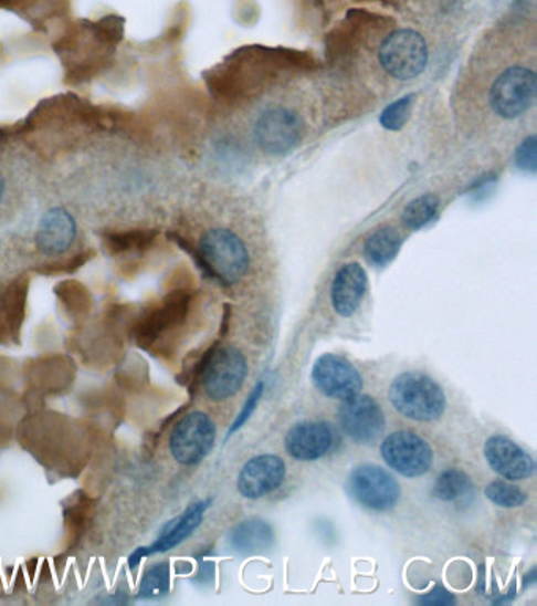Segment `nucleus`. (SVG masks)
<instances>
[{"label": "nucleus", "instance_id": "nucleus-17", "mask_svg": "<svg viewBox=\"0 0 537 606\" xmlns=\"http://www.w3.org/2000/svg\"><path fill=\"white\" fill-rule=\"evenodd\" d=\"M369 290L368 273L359 262L340 265L333 279L329 299L337 316L351 317L358 312Z\"/></svg>", "mask_w": 537, "mask_h": 606}, {"label": "nucleus", "instance_id": "nucleus-9", "mask_svg": "<svg viewBox=\"0 0 537 606\" xmlns=\"http://www.w3.org/2000/svg\"><path fill=\"white\" fill-rule=\"evenodd\" d=\"M305 136V122L296 111L274 106L265 109L254 125V142L272 157H283L298 147Z\"/></svg>", "mask_w": 537, "mask_h": 606}, {"label": "nucleus", "instance_id": "nucleus-13", "mask_svg": "<svg viewBox=\"0 0 537 606\" xmlns=\"http://www.w3.org/2000/svg\"><path fill=\"white\" fill-rule=\"evenodd\" d=\"M285 479H287V464L280 454H255L243 464L236 479V490L244 499L257 501L280 490Z\"/></svg>", "mask_w": 537, "mask_h": 606}, {"label": "nucleus", "instance_id": "nucleus-14", "mask_svg": "<svg viewBox=\"0 0 537 606\" xmlns=\"http://www.w3.org/2000/svg\"><path fill=\"white\" fill-rule=\"evenodd\" d=\"M337 446V433L325 420H303L291 427L284 438V449L296 461L322 460Z\"/></svg>", "mask_w": 537, "mask_h": 606}, {"label": "nucleus", "instance_id": "nucleus-5", "mask_svg": "<svg viewBox=\"0 0 537 606\" xmlns=\"http://www.w3.org/2000/svg\"><path fill=\"white\" fill-rule=\"evenodd\" d=\"M537 76L535 69L525 65L507 66L492 83L488 105L496 116L514 121L535 106Z\"/></svg>", "mask_w": 537, "mask_h": 606}, {"label": "nucleus", "instance_id": "nucleus-27", "mask_svg": "<svg viewBox=\"0 0 537 606\" xmlns=\"http://www.w3.org/2000/svg\"><path fill=\"white\" fill-rule=\"evenodd\" d=\"M517 166L524 171L535 173L537 166L536 136H529L520 144L516 154Z\"/></svg>", "mask_w": 537, "mask_h": 606}, {"label": "nucleus", "instance_id": "nucleus-2", "mask_svg": "<svg viewBox=\"0 0 537 606\" xmlns=\"http://www.w3.org/2000/svg\"><path fill=\"white\" fill-rule=\"evenodd\" d=\"M199 254L203 268L222 284H236L250 269V253L235 232L225 228H213L202 236Z\"/></svg>", "mask_w": 537, "mask_h": 606}, {"label": "nucleus", "instance_id": "nucleus-23", "mask_svg": "<svg viewBox=\"0 0 537 606\" xmlns=\"http://www.w3.org/2000/svg\"><path fill=\"white\" fill-rule=\"evenodd\" d=\"M439 206V198L433 195H424L413 199V201L406 207V210H403V224H406L407 228L413 229V231L428 227L433 218L436 217Z\"/></svg>", "mask_w": 537, "mask_h": 606}, {"label": "nucleus", "instance_id": "nucleus-3", "mask_svg": "<svg viewBox=\"0 0 537 606\" xmlns=\"http://www.w3.org/2000/svg\"><path fill=\"white\" fill-rule=\"evenodd\" d=\"M250 375V365L242 351L235 346H222L211 351L201 367L203 394L213 403L235 397Z\"/></svg>", "mask_w": 537, "mask_h": 606}, {"label": "nucleus", "instance_id": "nucleus-21", "mask_svg": "<svg viewBox=\"0 0 537 606\" xmlns=\"http://www.w3.org/2000/svg\"><path fill=\"white\" fill-rule=\"evenodd\" d=\"M402 247V236L398 229L380 228L365 242V257L376 268H387L398 257Z\"/></svg>", "mask_w": 537, "mask_h": 606}, {"label": "nucleus", "instance_id": "nucleus-8", "mask_svg": "<svg viewBox=\"0 0 537 606\" xmlns=\"http://www.w3.org/2000/svg\"><path fill=\"white\" fill-rule=\"evenodd\" d=\"M217 442V425L209 414L188 412L173 425L169 435V450L181 466H198L209 457Z\"/></svg>", "mask_w": 537, "mask_h": 606}, {"label": "nucleus", "instance_id": "nucleus-19", "mask_svg": "<svg viewBox=\"0 0 537 606\" xmlns=\"http://www.w3.org/2000/svg\"><path fill=\"white\" fill-rule=\"evenodd\" d=\"M229 543H231L233 552L253 556V554H261L272 548L274 531L265 520H244L233 527L229 534Z\"/></svg>", "mask_w": 537, "mask_h": 606}, {"label": "nucleus", "instance_id": "nucleus-15", "mask_svg": "<svg viewBox=\"0 0 537 606\" xmlns=\"http://www.w3.org/2000/svg\"><path fill=\"white\" fill-rule=\"evenodd\" d=\"M190 310V297L185 293L168 295L158 306L151 309L140 320L136 328V338L139 346L154 347L162 336L179 328L187 320Z\"/></svg>", "mask_w": 537, "mask_h": 606}, {"label": "nucleus", "instance_id": "nucleus-18", "mask_svg": "<svg viewBox=\"0 0 537 606\" xmlns=\"http://www.w3.org/2000/svg\"><path fill=\"white\" fill-rule=\"evenodd\" d=\"M76 239V221L69 210L54 207L40 218L35 232L36 249L46 257L65 253Z\"/></svg>", "mask_w": 537, "mask_h": 606}, {"label": "nucleus", "instance_id": "nucleus-30", "mask_svg": "<svg viewBox=\"0 0 537 606\" xmlns=\"http://www.w3.org/2000/svg\"><path fill=\"white\" fill-rule=\"evenodd\" d=\"M3 194V185H2V180H0V196H2Z\"/></svg>", "mask_w": 537, "mask_h": 606}, {"label": "nucleus", "instance_id": "nucleus-25", "mask_svg": "<svg viewBox=\"0 0 537 606\" xmlns=\"http://www.w3.org/2000/svg\"><path fill=\"white\" fill-rule=\"evenodd\" d=\"M414 95H407L392 102L383 109L380 116V124L383 125L387 130L398 132L401 130L403 125L410 119L411 108H413Z\"/></svg>", "mask_w": 537, "mask_h": 606}, {"label": "nucleus", "instance_id": "nucleus-11", "mask_svg": "<svg viewBox=\"0 0 537 606\" xmlns=\"http://www.w3.org/2000/svg\"><path fill=\"white\" fill-rule=\"evenodd\" d=\"M310 380L318 394L333 401H347L365 387L359 369L339 354H324L314 362Z\"/></svg>", "mask_w": 537, "mask_h": 606}, {"label": "nucleus", "instance_id": "nucleus-10", "mask_svg": "<svg viewBox=\"0 0 537 606\" xmlns=\"http://www.w3.org/2000/svg\"><path fill=\"white\" fill-rule=\"evenodd\" d=\"M337 422L350 441L359 446H373L387 430V414L376 398L358 394L340 403Z\"/></svg>", "mask_w": 537, "mask_h": 606}, {"label": "nucleus", "instance_id": "nucleus-7", "mask_svg": "<svg viewBox=\"0 0 537 606\" xmlns=\"http://www.w3.org/2000/svg\"><path fill=\"white\" fill-rule=\"evenodd\" d=\"M379 62L388 76L398 81L414 80L428 66V43L420 32L399 29L381 43Z\"/></svg>", "mask_w": 537, "mask_h": 606}, {"label": "nucleus", "instance_id": "nucleus-20", "mask_svg": "<svg viewBox=\"0 0 537 606\" xmlns=\"http://www.w3.org/2000/svg\"><path fill=\"white\" fill-rule=\"evenodd\" d=\"M432 493L444 504L470 505L476 497V487L464 469L448 468L436 477Z\"/></svg>", "mask_w": 537, "mask_h": 606}, {"label": "nucleus", "instance_id": "nucleus-24", "mask_svg": "<svg viewBox=\"0 0 537 606\" xmlns=\"http://www.w3.org/2000/svg\"><path fill=\"white\" fill-rule=\"evenodd\" d=\"M170 589V568L168 563H157L150 565L144 572L140 579L137 597L139 598H159L166 596Z\"/></svg>", "mask_w": 537, "mask_h": 606}, {"label": "nucleus", "instance_id": "nucleus-1", "mask_svg": "<svg viewBox=\"0 0 537 606\" xmlns=\"http://www.w3.org/2000/svg\"><path fill=\"white\" fill-rule=\"evenodd\" d=\"M388 400L399 416L417 424L436 422L448 408L443 387L422 372L396 376L388 389Z\"/></svg>", "mask_w": 537, "mask_h": 606}, {"label": "nucleus", "instance_id": "nucleus-22", "mask_svg": "<svg viewBox=\"0 0 537 606\" xmlns=\"http://www.w3.org/2000/svg\"><path fill=\"white\" fill-rule=\"evenodd\" d=\"M485 498L499 509H518L527 504L528 493L509 480L499 479L484 488Z\"/></svg>", "mask_w": 537, "mask_h": 606}, {"label": "nucleus", "instance_id": "nucleus-6", "mask_svg": "<svg viewBox=\"0 0 537 606\" xmlns=\"http://www.w3.org/2000/svg\"><path fill=\"white\" fill-rule=\"evenodd\" d=\"M380 457L396 474L420 479L431 472L435 452L431 442L411 430H398L381 439Z\"/></svg>", "mask_w": 537, "mask_h": 606}, {"label": "nucleus", "instance_id": "nucleus-26", "mask_svg": "<svg viewBox=\"0 0 537 606\" xmlns=\"http://www.w3.org/2000/svg\"><path fill=\"white\" fill-rule=\"evenodd\" d=\"M262 395H264V383L257 384V386L254 387V390L251 391L250 397H248L246 403H244L242 411H240L235 422L232 424L229 436L236 433V431L251 419V416H253V412L257 409L259 403H261Z\"/></svg>", "mask_w": 537, "mask_h": 606}, {"label": "nucleus", "instance_id": "nucleus-28", "mask_svg": "<svg viewBox=\"0 0 537 606\" xmlns=\"http://www.w3.org/2000/svg\"><path fill=\"white\" fill-rule=\"evenodd\" d=\"M148 240H151L150 238H147L146 234H120V236H114V238L109 239V245L113 251H128V250H136V249H143L144 245L148 242Z\"/></svg>", "mask_w": 537, "mask_h": 606}, {"label": "nucleus", "instance_id": "nucleus-29", "mask_svg": "<svg viewBox=\"0 0 537 606\" xmlns=\"http://www.w3.org/2000/svg\"><path fill=\"white\" fill-rule=\"evenodd\" d=\"M422 604L448 605L453 604V598L442 587H436L428 597L422 598Z\"/></svg>", "mask_w": 537, "mask_h": 606}, {"label": "nucleus", "instance_id": "nucleus-12", "mask_svg": "<svg viewBox=\"0 0 537 606\" xmlns=\"http://www.w3.org/2000/svg\"><path fill=\"white\" fill-rule=\"evenodd\" d=\"M483 454L485 463L499 479L524 482L535 476V458L509 436L494 435L485 439Z\"/></svg>", "mask_w": 537, "mask_h": 606}, {"label": "nucleus", "instance_id": "nucleus-16", "mask_svg": "<svg viewBox=\"0 0 537 606\" xmlns=\"http://www.w3.org/2000/svg\"><path fill=\"white\" fill-rule=\"evenodd\" d=\"M209 505L210 501L198 502V504H192L191 508L185 510L176 520L170 521L154 545L137 548L136 552L129 556V568L136 571L137 565L140 564V561H143L144 557L151 556V554L170 552V550L176 548L180 543L190 539L191 535L194 534V531L201 526L203 515H206Z\"/></svg>", "mask_w": 537, "mask_h": 606}, {"label": "nucleus", "instance_id": "nucleus-4", "mask_svg": "<svg viewBox=\"0 0 537 606\" xmlns=\"http://www.w3.org/2000/svg\"><path fill=\"white\" fill-rule=\"evenodd\" d=\"M348 497L369 512H390L402 498L399 480L379 464L355 466L346 482Z\"/></svg>", "mask_w": 537, "mask_h": 606}]
</instances>
